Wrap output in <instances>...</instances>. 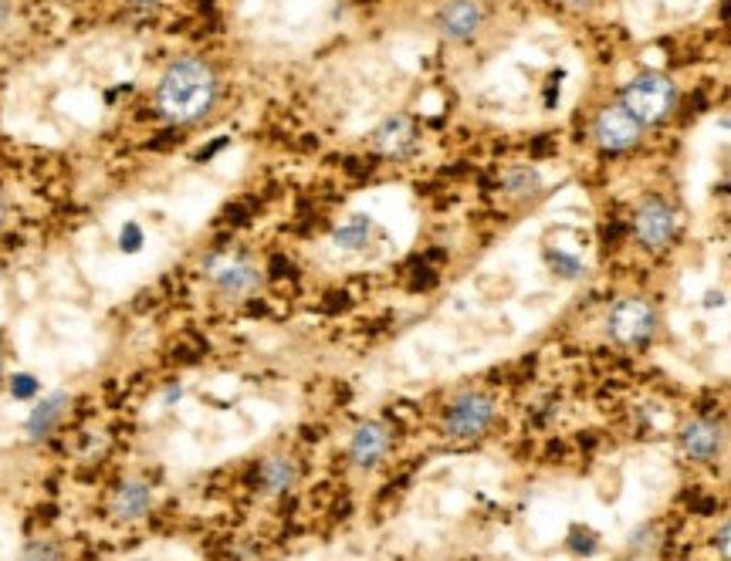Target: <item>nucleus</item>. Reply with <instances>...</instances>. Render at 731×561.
Segmentation results:
<instances>
[{"instance_id": "nucleus-1", "label": "nucleus", "mask_w": 731, "mask_h": 561, "mask_svg": "<svg viewBox=\"0 0 731 561\" xmlns=\"http://www.w3.org/2000/svg\"><path fill=\"white\" fill-rule=\"evenodd\" d=\"M217 92V72L203 58H177L156 85V105L169 122L190 126L214 109Z\"/></svg>"}, {"instance_id": "nucleus-2", "label": "nucleus", "mask_w": 731, "mask_h": 561, "mask_svg": "<svg viewBox=\"0 0 731 561\" xmlns=\"http://www.w3.org/2000/svg\"><path fill=\"white\" fill-rule=\"evenodd\" d=\"M620 105L630 112L644 129L647 126H660L677 105V85L660 75V72H644L637 79H630L620 92Z\"/></svg>"}, {"instance_id": "nucleus-3", "label": "nucleus", "mask_w": 731, "mask_h": 561, "mask_svg": "<svg viewBox=\"0 0 731 561\" xmlns=\"http://www.w3.org/2000/svg\"><path fill=\"white\" fill-rule=\"evenodd\" d=\"M660 329V314H657V305L640 298V295H630V298H620L610 305V314H606V335L616 342V345H644L657 335Z\"/></svg>"}, {"instance_id": "nucleus-4", "label": "nucleus", "mask_w": 731, "mask_h": 561, "mask_svg": "<svg viewBox=\"0 0 731 561\" xmlns=\"http://www.w3.org/2000/svg\"><path fill=\"white\" fill-rule=\"evenodd\" d=\"M203 267H207V277H211L214 291L227 301H244L261 288V267L244 254L217 251L207 258Z\"/></svg>"}, {"instance_id": "nucleus-5", "label": "nucleus", "mask_w": 731, "mask_h": 561, "mask_svg": "<svg viewBox=\"0 0 731 561\" xmlns=\"http://www.w3.org/2000/svg\"><path fill=\"white\" fill-rule=\"evenodd\" d=\"M495 423V403L487 393H477V390H468L461 396H455V403L447 406L444 413V430L450 440H461V443H471V440H481L487 430Z\"/></svg>"}, {"instance_id": "nucleus-6", "label": "nucleus", "mask_w": 731, "mask_h": 561, "mask_svg": "<svg viewBox=\"0 0 731 561\" xmlns=\"http://www.w3.org/2000/svg\"><path fill=\"white\" fill-rule=\"evenodd\" d=\"M630 227H634V240L650 254L668 251L671 243L677 240V230H681L674 206L668 200H660V196H647L634 210V224Z\"/></svg>"}, {"instance_id": "nucleus-7", "label": "nucleus", "mask_w": 731, "mask_h": 561, "mask_svg": "<svg viewBox=\"0 0 731 561\" xmlns=\"http://www.w3.org/2000/svg\"><path fill=\"white\" fill-rule=\"evenodd\" d=\"M644 139V126L623 109V105H606L593 116V143L603 153H634Z\"/></svg>"}, {"instance_id": "nucleus-8", "label": "nucleus", "mask_w": 731, "mask_h": 561, "mask_svg": "<svg viewBox=\"0 0 731 561\" xmlns=\"http://www.w3.org/2000/svg\"><path fill=\"white\" fill-rule=\"evenodd\" d=\"M484 4L481 0H447L437 14V31L444 41H455V45H464L471 41L474 34L484 27Z\"/></svg>"}, {"instance_id": "nucleus-9", "label": "nucleus", "mask_w": 731, "mask_h": 561, "mask_svg": "<svg viewBox=\"0 0 731 561\" xmlns=\"http://www.w3.org/2000/svg\"><path fill=\"white\" fill-rule=\"evenodd\" d=\"M369 146H373L376 156H387V159L410 156L413 146H416V126H413V119L410 116H390V119H382L373 129Z\"/></svg>"}, {"instance_id": "nucleus-10", "label": "nucleus", "mask_w": 731, "mask_h": 561, "mask_svg": "<svg viewBox=\"0 0 731 561\" xmlns=\"http://www.w3.org/2000/svg\"><path fill=\"white\" fill-rule=\"evenodd\" d=\"M390 453V427L379 423V419H369V423L356 427V433L350 437V461L359 470H373L387 461Z\"/></svg>"}, {"instance_id": "nucleus-11", "label": "nucleus", "mask_w": 731, "mask_h": 561, "mask_svg": "<svg viewBox=\"0 0 731 561\" xmlns=\"http://www.w3.org/2000/svg\"><path fill=\"white\" fill-rule=\"evenodd\" d=\"M150 511H153V487H150L146 480L129 477V480H122V484L113 490V498H109V514H113V521H119V524H135V521H143Z\"/></svg>"}, {"instance_id": "nucleus-12", "label": "nucleus", "mask_w": 731, "mask_h": 561, "mask_svg": "<svg viewBox=\"0 0 731 561\" xmlns=\"http://www.w3.org/2000/svg\"><path fill=\"white\" fill-rule=\"evenodd\" d=\"M681 450L684 457L698 461V464H708L721 453V427L715 419H691L681 430Z\"/></svg>"}, {"instance_id": "nucleus-13", "label": "nucleus", "mask_w": 731, "mask_h": 561, "mask_svg": "<svg viewBox=\"0 0 731 561\" xmlns=\"http://www.w3.org/2000/svg\"><path fill=\"white\" fill-rule=\"evenodd\" d=\"M68 403H72V399H68V393H61V390L51 393L48 399H42L38 406H34V413L27 416V427H24L27 437L31 440H48L51 430L61 423V416L68 413Z\"/></svg>"}, {"instance_id": "nucleus-14", "label": "nucleus", "mask_w": 731, "mask_h": 561, "mask_svg": "<svg viewBox=\"0 0 731 561\" xmlns=\"http://www.w3.org/2000/svg\"><path fill=\"white\" fill-rule=\"evenodd\" d=\"M373 240V220L366 214H353L345 217L335 230H332V243L345 254H356V251H366Z\"/></svg>"}, {"instance_id": "nucleus-15", "label": "nucleus", "mask_w": 731, "mask_h": 561, "mask_svg": "<svg viewBox=\"0 0 731 561\" xmlns=\"http://www.w3.org/2000/svg\"><path fill=\"white\" fill-rule=\"evenodd\" d=\"M258 477H261V490H264V494H285V490H292L298 470H295V464L288 457H268L261 464Z\"/></svg>"}, {"instance_id": "nucleus-16", "label": "nucleus", "mask_w": 731, "mask_h": 561, "mask_svg": "<svg viewBox=\"0 0 731 561\" xmlns=\"http://www.w3.org/2000/svg\"><path fill=\"white\" fill-rule=\"evenodd\" d=\"M542 187V177L532 169V166H515V169H505L502 177V190L511 196V200H529L535 196Z\"/></svg>"}, {"instance_id": "nucleus-17", "label": "nucleus", "mask_w": 731, "mask_h": 561, "mask_svg": "<svg viewBox=\"0 0 731 561\" xmlns=\"http://www.w3.org/2000/svg\"><path fill=\"white\" fill-rule=\"evenodd\" d=\"M549 264H552V271H559L563 277H579L582 274V258L576 251L549 248Z\"/></svg>"}, {"instance_id": "nucleus-18", "label": "nucleus", "mask_w": 731, "mask_h": 561, "mask_svg": "<svg viewBox=\"0 0 731 561\" xmlns=\"http://www.w3.org/2000/svg\"><path fill=\"white\" fill-rule=\"evenodd\" d=\"M143 243H146V234H143V227H139V224H126L119 230V251L122 254H139V251H143Z\"/></svg>"}, {"instance_id": "nucleus-19", "label": "nucleus", "mask_w": 731, "mask_h": 561, "mask_svg": "<svg viewBox=\"0 0 731 561\" xmlns=\"http://www.w3.org/2000/svg\"><path fill=\"white\" fill-rule=\"evenodd\" d=\"M21 561H58V548L51 541H31L21 551Z\"/></svg>"}, {"instance_id": "nucleus-20", "label": "nucleus", "mask_w": 731, "mask_h": 561, "mask_svg": "<svg viewBox=\"0 0 731 561\" xmlns=\"http://www.w3.org/2000/svg\"><path fill=\"white\" fill-rule=\"evenodd\" d=\"M718 551H721L724 561H731V521L721 524V532H718Z\"/></svg>"}, {"instance_id": "nucleus-21", "label": "nucleus", "mask_w": 731, "mask_h": 561, "mask_svg": "<svg viewBox=\"0 0 731 561\" xmlns=\"http://www.w3.org/2000/svg\"><path fill=\"white\" fill-rule=\"evenodd\" d=\"M34 385H38V382H34L31 375L17 379V382H14V396H31V393H34Z\"/></svg>"}, {"instance_id": "nucleus-22", "label": "nucleus", "mask_w": 731, "mask_h": 561, "mask_svg": "<svg viewBox=\"0 0 731 561\" xmlns=\"http://www.w3.org/2000/svg\"><path fill=\"white\" fill-rule=\"evenodd\" d=\"M566 8H569L573 14H586V11H593V8H597V0H566Z\"/></svg>"}, {"instance_id": "nucleus-23", "label": "nucleus", "mask_w": 731, "mask_h": 561, "mask_svg": "<svg viewBox=\"0 0 731 561\" xmlns=\"http://www.w3.org/2000/svg\"><path fill=\"white\" fill-rule=\"evenodd\" d=\"M11 17V0H0V24Z\"/></svg>"}, {"instance_id": "nucleus-24", "label": "nucleus", "mask_w": 731, "mask_h": 561, "mask_svg": "<svg viewBox=\"0 0 731 561\" xmlns=\"http://www.w3.org/2000/svg\"><path fill=\"white\" fill-rule=\"evenodd\" d=\"M4 220H8V203H4V196H0V227H4Z\"/></svg>"}, {"instance_id": "nucleus-25", "label": "nucleus", "mask_w": 731, "mask_h": 561, "mask_svg": "<svg viewBox=\"0 0 731 561\" xmlns=\"http://www.w3.org/2000/svg\"><path fill=\"white\" fill-rule=\"evenodd\" d=\"M0 366H4V362H0Z\"/></svg>"}]
</instances>
